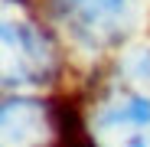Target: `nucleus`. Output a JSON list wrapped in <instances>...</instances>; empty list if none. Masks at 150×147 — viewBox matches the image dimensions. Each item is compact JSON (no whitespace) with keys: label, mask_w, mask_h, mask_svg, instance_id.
Instances as JSON below:
<instances>
[{"label":"nucleus","mask_w":150,"mask_h":147,"mask_svg":"<svg viewBox=\"0 0 150 147\" xmlns=\"http://www.w3.org/2000/svg\"><path fill=\"white\" fill-rule=\"evenodd\" d=\"M4 85H49L59 75V53L46 30L26 20H4Z\"/></svg>","instance_id":"f03ea898"},{"label":"nucleus","mask_w":150,"mask_h":147,"mask_svg":"<svg viewBox=\"0 0 150 147\" xmlns=\"http://www.w3.org/2000/svg\"><path fill=\"white\" fill-rule=\"evenodd\" d=\"M56 23L85 49H111L134 30V0H46Z\"/></svg>","instance_id":"f257e3e1"},{"label":"nucleus","mask_w":150,"mask_h":147,"mask_svg":"<svg viewBox=\"0 0 150 147\" xmlns=\"http://www.w3.org/2000/svg\"><path fill=\"white\" fill-rule=\"evenodd\" d=\"M0 147H46L49 134H56V121H52V105H42L36 98H4L0 108Z\"/></svg>","instance_id":"7ed1b4c3"}]
</instances>
